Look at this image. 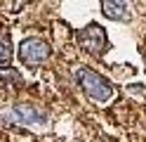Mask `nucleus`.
I'll use <instances>...</instances> for the list:
<instances>
[{"instance_id": "0eeeda50", "label": "nucleus", "mask_w": 146, "mask_h": 142, "mask_svg": "<svg viewBox=\"0 0 146 142\" xmlns=\"http://www.w3.org/2000/svg\"><path fill=\"white\" fill-rule=\"evenodd\" d=\"M0 81H5L7 85H12L14 90H19L21 85H24V78H21V73L12 69V66H5V69H0Z\"/></svg>"}, {"instance_id": "423d86ee", "label": "nucleus", "mask_w": 146, "mask_h": 142, "mask_svg": "<svg viewBox=\"0 0 146 142\" xmlns=\"http://www.w3.org/2000/svg\"><path fill=\"white\" fill-rule=\"evenodd\" d=\"M14 57V47H12V38L5 28H0V64H10Z\"/></svg>"}, {"instance_id": "f03ea898", "label": "nucleus", "mask_w": 146, "mask_h": 142, "mask_svg": "<svg viewBox=\"0 0 146 142\" xmlns=\"http://www.w3.org/2000/svg\"><path fill=\"white\" fill-rule=\"evenodd\" d=\"M76 81H78V85H80V90H83L87 97L97 100V102H106V100H111V95H113L111 83H108L102 73L87 69V66L76 69Z\"/></svg>"}, {"instance_id": "39448f33", "label": "nucleus", "mask_w": 146, "mask_h": 142, "mask_svg": "<svg viewBox=\"0 0 146 142\" xmlns=\"http://www.w3.org/2000/svg\"><path fill=\"white\" fill-rule=\"evenodd\" d=\"M102 12L106 19H113V22H127L132 17L130 0H102Z\"/></svg>"}, {"instance_id": "20e7f679", "label": "nucleus", "mask_w": 146, "mask_h": 142, "mask_svg": "<svg viewBox=\"0 0 146 142\" xmlns=\"http://www.w3.org/2000/svg\"><path fill=\"white\" fill-rule=\"evenodd\" d=\"M50 45L42 40V38H26V40L19 45V59L24 66H29V69H35V66H40L42 62H47L50 57Z\"/></svg>"}, {"instance_id": "f257e3e1", "label": "nucleus", "mask_w": 146, "mask_h": 142, "mask_svg": "<svg viewBox=\"0 0 146 142\" xmlns=\"http://www.w3.org/2000/svg\"><path fill=\"white\" fill-rule=\"evenodd\" d=\"M50 114L45 107L35 102H19L14 104L12 109H5L0 114V121L7 123V126H38V123H47Z\"/></svg>"}, {"instance_id": "7ed1b4c3", "label": "nucleus", "mask_w": 146, "mask_h": 142, "mask_svg": "<svg viewBox=\"0 0 146 142\" xmlns=\"http://www.w3.org/2000/svg\"><path fill=\"white\" fill-rule=\"evenodd\" d=\"M76 40L78 45L83 47L85 52H90L92 57H104V52L108 50V38H106V31L97 22H90L85 28H80L76 33Z\"/></svg>"}]
</instances>
